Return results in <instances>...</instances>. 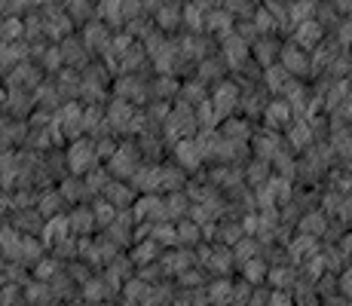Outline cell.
Returning a JSON list of instances; mask_svg holds the SVG:
<instances>
[{
  "mask_svg": "<svg viewBox=\"0 0 352 306\" xmlns=\"http://www.w3.org/2000/svg\"><path fill=\"white\" fill-rule=\"evenodd\" d=\"M67 168H71V175H80V178H83V175H89L92 168L98 166V147H96V141L92 138H77V141H71V144H67Z\"/></svg>",
  "mask_w": 352,
  "mask_h": 306,
  "instance_id": "obj_1",
  "label": "cell"
},
{
  "mask_svg": "<svg viewBox=\"0 0 352 306\" xmlns=\"http://www.w3.org/2000/svg\"><path fill=\"white\" fill-rule=\"evenodd\" d=\"M141 168V151L138 144H120L117 153L107 160V172L117 175V178H129Z\"/></svg>",
  "mask_w": 352,
  "mask_h": 306,
  "instance_id": "obj_2",
  "label": "cell"
},
{
  "mask_svg": "<svg viewBox=\"0 0 352 306\" xmlns=\"http://www.w3.org/2000/svg\"><path fill=\"white\" fill-rule=\"evenodd\" d=\"M58 50H62L65 56V67H74V71H86L89 67V50H86L83 37H65L62 43H58Z\"/></svg>",
  "mask_w": 352,
  "mask_h": 306,
  "instance_id": "obj_3",
  "label": "cell"
},
{
  "mask_svg": "<svg viewBox=\"0 0 352 306\" xmlns=\"http://www.w3.org/2000/svg\"><path fill=\"white\" fill-rule=\"evenodd\" d=\"M3 111H10V117L28 120L31 113L37 111V92H31V89H10Z\"/></svg>",
  "mask_w": 352,
  "mask_h": 306,
  "instance_id": "obj_4",
  "label": "cell"
},
{
  "mask_svg": "<svg viewBox=\"0 0 352 306\" xmlns=\"http://www.w3.org/2000/svg\"><path fill=\"white\" fill-rule=\"evenodd\" d=\"M92 227H96V212L92 208H86V206L67 208V230H71V236L83 239V236L92 233Z\"/></svg>",
  "mask_w": 352,
  "mask_h": 306,
  "instance_id": "obj_5",
  "label": "cell"
},
{
  "mask_svg": "<svg viewBox=\"0 0 352 306\" xmlns=\"http://www.w3.org/2000/svg\"><path fill=\"white\" fill-rule=\"evenodd\" d=\"M83 43L89 52H107L113 40L104 22H89V25H83Z\"/></svg>",
  "mask_w": 352,
  "mask_h": 306,
  "instance_id": "obj_6",
  "label": "cell"
},
{
  "mask_svg": "<svg viewBox=\"0 0 352 306\" xmlns=\"http://www.w3.org/2000/svg\"><path fill=\"white\" fill-rule=\"evenodd\" d=\"M67 208V199L62 193H58V187L56 190H43V193L37 196V212L50 221V217H58V215H67L65 212Z\"/></svg>",
  "mask_w": 352,
  "mask_h": 306,
  "instance_id": "obj_7",
  "label": "cell"
},
{
  "mask_svg": "<svg viewBox=\"0 0 352 306\" xmlns=\"http://www.w3.org/2000/svg\"><path fill=\"white\" fill-rule=\"evenodd\" d=\"M58 193L67 199V206L71 202H80L83 196H89V190H86V181L80 178V175H65L62 181H58Z\"/></svg>",
  "mask_w": 352,
  "mask_h": 306,
  "instance_id": "obj_8",
  "label": "cell"
},
{
  "mask_svg": "<svg viewBox=\"0 0 352 306\" xmlns=\"http://www.w3.org/2000/svg\"><path fill=\"white\" fill-rule=\"evenodd\" d=\"M236 105H239V89H236L233 83H221L218 89H214V107H218V117L221 113H230Z\"/></svg>",
  "mask_w": 352,
  "mask_h": 306,
  "instance_id": "obj_9",
  "label": "cell"
},
{
  "mask_svg": "<svg viewBox=\"0 0 352 306\" xmlns=\"http://www.w3.org/2000/svg\"><path fill=\"white\" fill-rule=\"evenodd\" d=\"M101 196H104L107 202H113L117 208H126L129 202H132V187H129V184H123V181H111V184L104 187V193H101Z\"/></svg>",
  "mask_w": 352,
  "mask_h": 306,
  "instance_id": "obj_10",
  "label": "cell"
},
{
  "mask_svg": "<svg viewBox=\"0 0 352 306\" xmlns=\"http://www.w3.org/2000/svg\"><path fill=\"white\" fill-rule=\"evenodd\" d=\"M178 160H181V168H196L202 160V151L196 141H181L178 144Z\"/></svg>",
  "mask_w": 352,
  "mask_h": 306,
  "instance_id": "obj_11",
  "label": "cell"
},
{
  "mask_svg": "<svg viewBox=\"0 0 352 306\" xmlns=\"http://www.w3.org/2000/svg\"><path fill=\"white\" fill-rule=\"evenodd\" d=\"M132 181H135V187L144 190V193L162 187V184H160V168H138V172L132 175Z\"/></svg>",
  "mask_w": 352,
  "mask_h": 306,
  "instance_id": "obj_12",
  "label": "cell"
},
{
  "mask_svg": "<svg viewBox=\"0 0 352 306\" xmlns=\"http://www.w3.org/2000/svg\"><path fill=\"white\" fill-rule=\"evenodd\" d=\"M19 261L40 263V261H43V245L34 239V236H25V239H22V251H19Z\"/></svg>",
  "mask_w": 352,
  "mask_h": 306,
  "instance_id": "obj_13",
  "label": "cell"
},
{
  "mask_svg": "<svg viewBox=\"0 0 352 306\" xmlns=\"http://www.w3.org/2000/svg\"><path fill=\"white\" fill-rule=\"evenodd\" d=\"M160 184L178 193L184 187V168H160Z\"/></svg>",
  "mask_w": 352,
  "mask_h": 306,
  "instance_id": "obj_14",
  "label": "cell"
},
{
  "mask_svg": "<svg viewBox=\"0 0 352 306\" xmlns=\"http://www.w3.org/2000/svg\"><path fill=\"white\" fill-rule=\"evenodd\" d=\"M319 37H322V28H319V25H313V22L300 25V31H297V43H303V46L319 43Z\"/></svg>",
  "mask_w": 352,
  "mask_h": 306,
  "instance_id": "obj_15",
  "label": "cell"
},
{
  "mask_svg": "<svg viewBox=\"0 0 352 306\" xmlns=\"http://www.w3.org/2000/svg\"><path fill=\"white\" fill-rule=\"evenodd\" d=\"M303 52L300 50H285L282 52V67H285V71H303Z\"/></svg>",
  "mask_w": 352,
  "mask_h": 306,
  "instance_id": "obj_16",
  "label": "cell"
},
{
  "mask_svg": "<svg viewBox=\"0 0 352 306\" xmlns=\"http://www.w3.org/2000/svg\"><path fill=\"white\" fill-rule=\"evenodd\" d=\"M291 117V107L285 105V101H273V105L267 107V120L270 122H285Z\"/></svg>",
  "mask_w": 352,
  "mask_h": 306,
  "instance_id": "obj_17",
  "label": "cell"
},
{
  "mask_svg": "<svg viewBox=\"0 0 352 306\" xmlns=\"http://www.w3.org/2000/svg\"><path fill=\"white\" fill-rule=\"evenodd\" d=\"M196 239H199V227H196V223H181L178 242H196Z\"/></svg>",
  "mask_w": 352,
  "mask_h": 306,
  "instance_id": "obj_18",
  "label": "cell"
},
{
  "mask_svg": "<svg viewBox=\"0 0 352 306\" xmlns=\"http://www.w3.org/2000/svg\"><path fill=\"white\" fill-rule=\"evenodd\" d=\"M153 251H157V242H144V245H138L135 248V263H147V261H153Z\"/></svg>",
  "mask_w": 352,
  "mask_h": 306,
  "instance_id": "obj_19",
  "label": "cell"
},
{
  "mask_svg": "<svg viewBox=\"0 0 352 306\" xmlns=\"http://www.w3.org/2000/svg\"><path fill=\"white\" fill-rule=\"evenodd\" d=\"M233 297V288H230V282H218V285H212V300L218 303V300H230Z\"/></svg>",
  "mask_w": 352,
  "mask_h": 306,
  "instance_id": "obj_20",
  "label": "cell"
},
{
  "mask_svg": "<svg viewBox=\"0 0 352 306\" xmlns=\"http://www.w3.org/2000/svg\"><path fill=\"white\" fill-rule=\"evenodd\" d=\"M120 6H123V19H135L144 6V0H120Z\"/></svg>",
  "mask_w": 352,
  "mask_h": 306,
  "instance_id": "obj_21",
  "label": "cell"
},
{
  "mask_svg": "<svg viewBox=\"0 0 352 306\" xmlns=\"http://www.w3.org/2000/svg\"><path fill=\"white\" fill-rule=\"evenodd\" d=\"M12 208V196L10 193H3V190H0V217H3L6 212H10Z\"/></svg>",
  "mask_w": 352,
  "mask_h": 306,
  "instance_id": "obj_22",
  "label": "cell"
},
{
  "mask_svg": "<svg viewBox=\"0 0 352 306\" xmlns=\"http://www.w3.org/2000/svg\"><path fill=\"white\" fill-rule=\"evenodd\" d=\"M303 230H322V217L319 215H309L307 221H303Z\"/></svg>",
  "mask_w": 352,
  "mask_h": 306,
  "instance_id": "obj_23",
  "label": "cell"
},
{
  "mask_svg": "<svg viewBox=\"0 0 352 306\" xmlns=\"http://www.w3.org/2000/svg\"><path fill=\"white\" fill-rule=\"evenodd\" d=\"M6 95H10V89H0V111L6 107Z\"/></svg>",
  "mask_w": 352,
  "mask_h": 306,
  "instance_id": "obj_24",
  "label": "cell"
},
{
  "mask_svg": "<svg viewBox=\"0 0 352 306\" xmlns=\"http://www.w3.org/2000/svg\"><path fill=\"white\" fill-rule=\"evenodd\" d=\"M6 122H10V117H3V113H0V135H3V129H6Z\"/></svg>",
  "mask_w": 352,
  "mask_h": 306,
  "instance_id": "obj_25",
  "label": "cell"
},
{
  "mask_svg": "<svg viewBox=\"0 0 352 306\" xmlns=\"http://www.w3.org/2000/svg\"><path fill=\"white\" fill-rule=\"evenodd\" d=\"M276 306H291V300H285V297L279 294V297H276Z\"/></svg>",
  "mask_w": 352,
  "mask_h": 306,
  "instance_id": "obj_26",
  "label": "cell"
}]
</instances>
